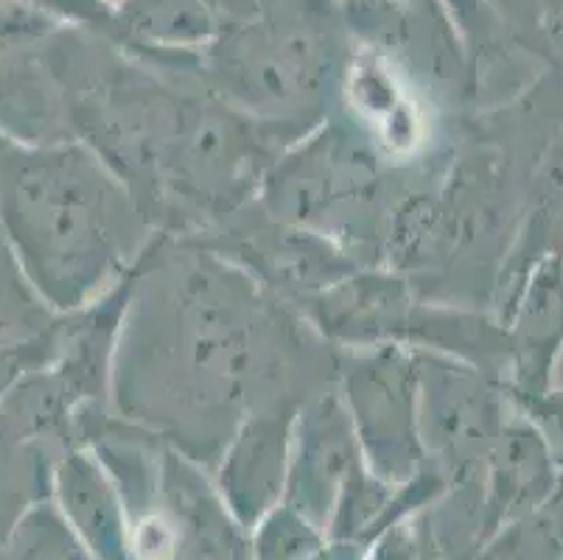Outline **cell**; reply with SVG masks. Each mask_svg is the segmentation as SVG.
<instances>
[{
    "label": "cell",
    "instance_id": "obj_5",
    "mask_svg": "<svg viewBox=\"0 0 563 560\" xmlns=\"http://www.w3.org/2000/svg\"><path fill=\"white\" fill-rule=\"evenodd\" d=\"M303 404L284 398L253 409L219 457L222 499L244 524L264 516L286 487L291 435Z\"/></svg>",
    "mask_w": 563,
    "mask_h": 560
},
{
    "label": "cell",
    "instance_id": "obj_4",
    "mask_svg": "<svg viewBox=\"0 0 563 560\" xmlns=\"http://www.w3.org/2000/svg\"><path fill=\"white\" fill-rule=\"evenodd\" d=\"M356 462H362V449L345 400L336 384L320 389L300 407L295 420L286 474L291 510L311 518L331 516Z\"/></svg>",
    "mask_w": 563,
    "mask_h": 560
},
{
    "label": "cell",
    "instance_id": "obj_3",
    "mask_svg": "<svg viewBox=\"0 0 563 560\" xmlns=\"http://www.w3.org/2000/svg\"><path fill=\"white\" fill-rule=\"evenodd\" d=\"M336 389L367 469L387 485H409L427 469L418 429L415 353L401 345L340 351Z\"/></svg>",
    "mask_w": 563,
    "mask_h": 560
},
{
    "label": "cell",
    "instance_id": "obj_1",
    "mask_svg": "<svg viewBox=\"0 0 563 560\" xmlns=\"http://www.w3.org/2000/svg\"><path fill=\"white\" fill-rule=\"evenodd\" d=\"M340 348L211 246L157 235L112 356L118 418L213 465L253 409L334 387Z\"/></svg>",
    "mask_w": 563,
    "mask_h": 560
},
{
    "label": "cell",
    "instance_id": "obj_7",
    "mask_svg": "<svg viewBox=\"0 0 563 560\" xmlns=\"http://www.w3.org/2000/svg\"><path fill=\"white\" fill-rule=\"evenodd\" d=\"M48 449L20 431V426L0 409V524L18 516L32 499L43 476H48Z\"/></svg>",
    "mask_w": 563,
    "mask_h": 560
},
{
    "label": "cell",
    "instance_id": "obj_2",
    "mask_svg": "<svg viewBox=\"0 0 563 560\" xmlns=\"http://www.w3.org/2000/svg\"><path fill=\"white\" fill-rule=\"evenodd\" d=\"M0 235L59 315L110 295L157 239L130 188L79 141L25 143L3 132Z\"/></svg>",
    "mask_w": 563,
    "mask_h": 560
},
{
    "label": "cell",
    "instance_id": "obj_8",
    "mask_svg": "<svg viewBox=\"0 0 563 560\" xmlns=\"http://www.w3.org/2000/svg\"><path fill=\"white\" fill-rule=\"evenodd\" d=\"M317 547L311 524L303 521L298 510H280L266 518L258 538L261 560H303Z\"/></svg>",
    "mask_w": 563,
    "mask_h": 560
},
{
    "label": "cell",
    "instance_id": "obj_6",
    "mask_svg": "<svg viewBox=\"0 0 563 560\" xmlns=\"http://www.w3.org/2000/svg\"><path fill=\"white\" fill-rule=\"evenodd\" d=\"M56 491L63 499L65 516L93 547L99 560H124V524L118 510V493L99 457L87 446L63 451L54 469Z\"/></svg>",
    "mask_w": 563,
    "mask_h": 560
}]
</instances>
